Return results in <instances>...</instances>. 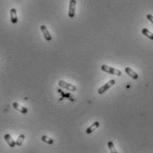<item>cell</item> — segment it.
<instances>
[{"instance_id": "6da1fadb", "label": "cell", "mask_w": 153, "mask_h": 153, "mask_svg": "<svg viewBox=\"0 0 153 153\" xmlns=\"http://www.w3.org/2000/svg\"><path fill=\"white\" fill-rule=\"evenodd\" d=\"M101 69H102L103 71H104V72L112 74V75H115V76H118V77H121V74H122L120 69L112 68V67H110V66H107V65H105V64L102 65Z\"/></svg>"}, {"instance_id": "7a4b0ae2", "label": "cell", "mask_w": 153, "mask_h": 153, "mask_svg": "<svg viewBox=\"0 0 153 153\" xmlns=\"http://www.w3.org/2000/svg\"><path fill=\"white\" fill-rule=\"evenodd\" d=\"M115 83H116L115 79H111V80H109L106 84L104 85L103 86H101V87L98 89V93H99V95H104V93H105L108 89H110L112 86H114Z\"/></svg>"}, {"instance_id": "3957f363", "label": "cell", "mask_w": 153, "mask_h": 153, "mask_svg": "<svg viewBox=\"0 0 153 153\" xmlns=\"http://www.w3.org/2000/svg\"><path fill=\"white\" fill-rule=\"evenodd\" d=\"M58 86H60V87L64 88V89H66L70 92H74L76 91V86L72 85V84H69L67 83V82L64 81V80H60L58 81Z\"/></svg>"}, {"instance_id": "277c9868", "label": "cell", "mask_w": 153, "mask_h": 153, "mask_svg": "<svg viewBox=\"0 0 153 153\" xmlns=\"http://www.w3.org/2000/svg\"><path fill=\"white\" fill-rule=\"evenodd\" d=\"M76 11V0H70L69 9H68V16L70 18H74L75 16Z\"/></svg>"}, {"instance_id": "5b68a950", "label": "cell", "mask_w": 153, "mask_h": 153, "mask_svg": "<svg viewBox=\"0 0 153 153\" xmlns=\"http://www.w3.org/2000/svg\"><path fill=\"white\" fill-rule=\"evenodd\" d=\"M40 30H41L42 33L43 34V37H44V38H45L47 41H51V40L52 39L51 33L49 32L48 29H47V27H46L45 25H42V26L40 27Z\"/></svg>"}, {"instance_id": "8992f818", "label": "cell", "mask_w": 153, "mask_h": 153, "mask_svg": "<svg viewBox=\"0 0 153 153\" xmlns=\"http://www.w3.org/2000/svg\"><path fill=\"white\" fill-rule=\"evenodd\" d=\"M10 15H11V22L16 24L18 22V16H17V10L15 8H12L10 10Z\"/></svg>"}, {"instance_id": "52a82bcc", "label": "cell", "mask_w": 153, "mask_h": 153, "mask_svg": "<svg viewBox=\"0 0 153 153\" xmlns=\"http://www.w3.org/2000/svg\"><path fill=\"white\" fill-rule=\"evenodd\" d=\"M13 107H14V109H15L16 110L20 111V112L22 113V114H26V113L28 112V109H27V108L23 107V106H21L20 104H19V103L16 102H13Z\"/></svg>"}, {"instance_id": "ba28073f", "label": "cell", "mask_w": 153, "mask_h": 153, "mask_svg": "<svg viewBox=\"0 0 153 153\" xmlns=\"http://www.w3.org/2000/svg\"><path fill=\"white\" fill-rule=\"evenodd\" d=\"M125 71H126V73L129 76V77H131L133 79H135V80H136V79H138V78H139V76H138V74L135 71L134 69H132L131 68H129V67H127L126 69H125Z\"/></svg>"}, {"instance_id": "9c48e42d", "label": "cell", "mask_w": 153, "mask_h": 153, "mask_svg": "<svg viewBox=\"0 0 153 153\" xmlns=\"http://www.w3.org/2000/svg\"><path fill=\"white\" fill-rule=\"evenodd\" d=\"M4 138H5V141L7 143V144L9 145V147L14 148V147L16 146V143L14 142V140L12 138V136H11L10 134H5Z\"/></svg>"}, {"instance_id": "30bf717a", "label": "cell", "mask_w": 153, "mask_h": 153, "mask_svg": "<svg viewBox=\"0 0 153 153\" xmlns=\"http://www.w3.org/2000/svg\"><path fill=\"white\" fill-rule=\"evenodd\" d=\"M99 126H100V123L97 122V121H96L95 123H93L91 126H89L86 129V133H87V134H91V133H93L94 131L97 130V129L99 127Z\"/></svg>"}, {"instance_id": "8fae6325", "label": "cell", "mask_w": 153, "mask_h": 153, "mask_svg": "<svg viewBox=\"0 0 153 153\" xmlns=\"http://www.w3.org/2000/svg\"><path fill=\"white\" fill-rule=\"evenodd\" d=\"M142 33L144 35L146 38H148L149 39L153 40V33L150 32V31L149 30H147L146 28H144V29L142 30Z\"/></svg>"}, {"instance_id": "7c38bea8", "label": "cell", "mask_w": 153, "mask_h": 153, "mask_svg": "<svg viewBox=\"0 0 153 153\" xmlns=\"http://www.w3.org/2000/svg\"><path fill=\"white\" fill-rule=\"evenodd\" d=\"M42 141L43 143H47V144H53V143H54V141L51 138H50L49 136H47V135H43L42 136Z\"/></svg>"}, {"instance_id": "4fadbf2b", "label": "cell", "mask_w": 153, "mask_h": 153, "mask_svg": "<svg viewBox=\"0 0 153 153\" xmlns=\"http://www.w3.org/2000/svg\"><path fill=\"white\" fill-rule=\"evenodd\" d=\"M24 140H25V135L24 134H20V135H19V137L17 138V140H16V145L17 146H20L22 143H23V142H24Z\"/></svg>"}, {"instance_id": "5bb4252c", "label": "cell", "mask_w": 153, "mask_h": 153, "mask_svg": "<svg viewBox=\"0 0 153 153\" xmlns=\"http://www.w3.org/2000/svg\"><path fill=\"white\" fill-rule=\"evenodd\" d=\"M108 148H109V150H110V151L112 152V153H117L118 151L116 150V149H115V146H114V143H112V142H108Z\"/></svg>"}, {"instance_id": "9a60e30c", "label": "cell", "mask_w": 153, "mask_h": 153, "mask_svg": "<svg viewBox=\"0 0 153 153\" xmlns=\"http://www.w3.org/2000/svg\"><path fill=\"white\" fill-rule=\"evenodd\" d=\"M146 18L153 24V15H151V14H147V15H146Z\"/></svg>"}]
</instances>
